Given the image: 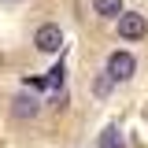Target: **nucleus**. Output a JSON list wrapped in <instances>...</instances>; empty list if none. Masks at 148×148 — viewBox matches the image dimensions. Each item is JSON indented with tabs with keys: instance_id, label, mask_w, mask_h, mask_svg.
Returning <instances> with one entry per match:
<instances>
[{
	"instance_id": "7ed1b4c3",
	"label": "nucleus",
	"mask_w": 148,
	"mask_h": 148,
	"mask_svg": "<svg viewBox=\"0 0 148 148\" xmlns=\"http://www.w3.org/2000/svg\"><path fill=\"white\" fill-rule=\"evenodd\" d=\"M34 45H37V52H59L63 48V30L56 22H45V26H37Z\"/></svg>"
},
{
	"instance_id": "423d86ee",
	"label": "nucleus",
	"mask_w": 148,
	"mask_h": 148,
	"mask_svg": "<svg viewBox=\"0 0 148 148\" xmlns=\"http://www.w3.org/2000/svg\"><path fill=\"white\" fill-rule=\"evenodd\" d=\"M100 148H126V141H122V133L115 126H108L104 133H100Z\"/></svg>"
},
{
	"instance_id": "f257e3e1",
	"label": "nucleus",
	"mask_w": 148,
	"mask_h": 148,
	"mask_svg": "<svg viewBox=\"0 0 148 148\" xmlns=\"http://www.w3.org/2000/svg\"><path fill=\"white\" fill-rule=\"evenodd\" d=\"M133 74H137V59H133L130 52L119 48V52L108 56V78H111V82H130Z\"/></svg>"
},
{
	"instance_id": "39448f33",
	"label": "nucleus",
	"mask_w": 148,
	"mask_h": 148,
	"mask_svg": "<svg viewBox=\"0 0 148 148\" xmlns=\"http://www.w3.org/2000/svg\"><path fill=\"white\" fill-rule=\"evenodd\" d=\"M92 8H96V15H104V18L122 15V0H92Z\"/></svg>"
},
{
	"instance_id": "20e7f679",
	"label": "nucleus",
	"mask_w": 148,
	"mask_h": 148,
	"mask_svg": "<svg viewBox=\"0 0 148 148\" xmlns=\"http://www.w3.org/2000/svg\"><path fill=\"white\" fill-rule=\"evenodd\" d=\"M11 111H15L18 119H34V115H37V100L22 92V96H15V104H11Z\"/></svg>"
},
{
	"instance_id": "f03ea898",
	"label": "nucleus",
	"mask_w": 148,
	"mask_h": 148,
	"mask_svg": "<svg viewBox=\"0 0 148 148\" xmlns=\"http://www.w3.org/2000/svg\"><path fill=\"white\" fill-rule=\"evenodd\" d=\"M145 34H148L145 15H137V11H122V15H119V37H122V41H141Z\"/></svg>"
},
{
	"instance_id": "0eeeda50",
	"label": "nucleus",
	"mask_w": 148,
	"mask_h": 148,
	"mask_svg": "<svg viewBox=\"0 0 148 148\" xmlns=\"http://www.w3.org/2000/svg\"><path fill=\"white\" fill-rule=\"evenodd\" d=\"M111 89H115V82H111L108 74H100V78H96V82H92V92H96V96H108Z\"/></svg>"
}]
</instances>
